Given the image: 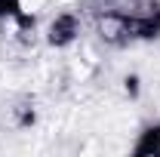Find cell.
<instances>
[{"mask_svg":"<svg viewBox=\"0 0 160 157\" xmlns=\"http://www.w3.org/2000/svg\"><path fill=\"white\" fill-rule=\"evenodd\" d=\"M77 34H80V19L74 13H59L46 28V37L52 46H68V43H74Z\"/></svg>","mask_w":160,"mask_h":157,"instance_id":"cell-1","label":"cell"}]
</instances>
